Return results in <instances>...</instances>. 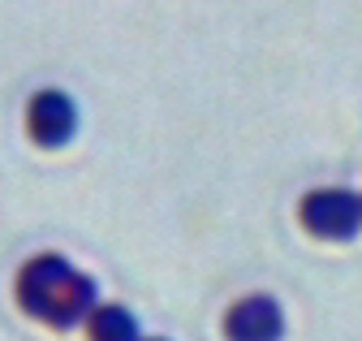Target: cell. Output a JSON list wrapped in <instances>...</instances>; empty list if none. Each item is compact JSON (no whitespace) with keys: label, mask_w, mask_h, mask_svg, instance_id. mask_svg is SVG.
Wrapping results in <instances>:
<instances>
[{"label":"cell","mask_w":362,"mask_h":341,"mask_svg":"<svg viewBox=\"0 0 362 341\" xmlns=\"http://www.w3.org/2000/svg\"><path fill=\"white\" fill-rule=\"evenodd\" d=\"M22 307L57 328H74L78 320H90L95 311V281L74 272L61 255H39L18 277Z\"/></svg>","instance_id":"cell-1"},{"label":"cell","mask_w":362,"mask_h":341,"mask_svg":"<svg viewBox=\"0 0 362 341\" xmlns=\"http://www.w3.org/2000/svg\"><path fill=\"white\" fill-rule=\"evenodd\" d=\"M302 225L320 238H354L362 225V199L349 190H315L302 199Z\"/></svg>","instance_id":"cell-2"},{"label":"cell","mask_w":362,"mask_h":341,"mask_svg":"<svg viewBox=\"0 0 362 341\" xmlns=\"http://www.w3.org/2000/svg\"><path fill=\"white\" fill-rule=\"evenodd\" d=\"M74 130H78V108H74V100L61 96V91H39L35 104H30V134H35V143L61 147V143H69Z\"/></svg>","instance_id":"cell-3"},{"label":"cell","mask_w":362,"mask_h":341,"mask_svg":"<svg viewBox=\"0 0 362 341\" xmlns=\"http://www.w3.org/2000/svg\"><path fill=\"white\" fill-rule=\"evenodd\" d=\"M229 341H281L285 333V316L281 307L272 303V298H246V303H238L229 311Z\"/></svg>","instance_id":"cell-4"},{"label":"cell","mask_w":362,"mask_h":341,"mask_svg":"<svg viewBox=\"0 0 362 341\" xmlns=\"http://www.w3.org/2000/svg\"><path fill=\"white\" fill-rule=\"evenodd\" d=\"M86 333L90 341H139V324L121 307H95L86 320Z\"/></svg>","instance_id":"cell-5"}]
</instances>
